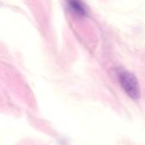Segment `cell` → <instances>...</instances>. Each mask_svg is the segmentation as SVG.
<instances>
[{"instance_id":"cell-1","label":"cell","mask_w":145,"mask_h":145,"mask_svg":"<svg viewBox=\"0 0 145 145\" xmlns=\"http://www.w3.org/2000/svg\"><path fill=\"white\" fill-rule=\"evenodd\" d=\"M116 76L124 92L132 99L138 100L140 98V86L137 77L133 73L121 68L116 70Z\"/></svg>"},{"instance_id":"cell-2","label":"cell","mask_w":145,"mask_h":145,"mask_svg":"<svg viewBox=\"0 0 145 145\" xmlns=\"http://www.w3.org/2000/svg\"><path fill=\"white\" fill-rule=\"evenodd\" d=\"M69 11L77 16L85 17L88 14V9L87 5L82 0H65Z\"/></svg>"}]
</instances>
